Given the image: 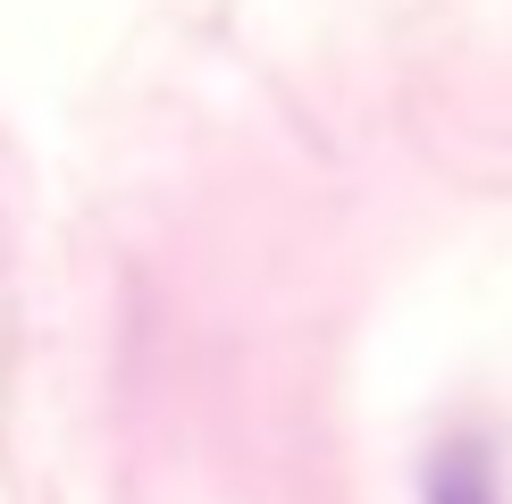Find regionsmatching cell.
<instances>
[{
    "mask_svg": "<svg viewBox=\"0 0 512 504\" xmlns=\"http://www.w3.org/2000/svg\"><path fill=\"white\" fill-rule=\"evenodd\" d=\"M429 504H496V471L479 446H445L429 462Z\"/></svg>",
    "mask_w": 512,
    "mask_h": 504,
    "instance_id": "1",
    "label": "cell"
}]
</instances>
